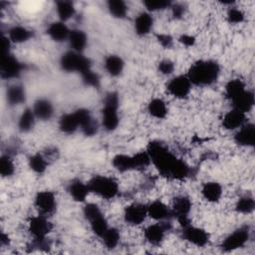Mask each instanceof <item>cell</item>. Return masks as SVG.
Listing matches in <instances>:
<instances>
[{"label": "cell", "mask_w": 255, "mask_h": 255, "mask_svg": "<svg viewBox=\"0 0 255 255\" xmlns=\"http://www.w3.org/2000/svg\"><path fill=\"white\" fill-rule=\"evenodd\" d=\"M146 151L159 174L170 179L182 180L192 173V168L182 159L173 154L168 147L159 140L148 143Z\"/></svg>", "instance_id": "6da1fadb"}, {"label": "cell", "mask_w": 255, "mask_h": 255, "mask_svg": "<svg viewBox=\"0 0 255 255\" xmlns=\"http://www.w3.org/2000/svg\"><path fill=\"white\" fill-rule=\"evenodd\" d=\"M220 74L219 64L213 60H199L193 63L187 73L191 85L205 87L215 83Z\"/></svg>", "instance_id": "7a4b0ae2"}, {"label": "cell", "mask_w": 255, "mask_h": 255, "mask_svg": "<svg viewBox=\"0 0 255 255\" xmlns=\"http://www.w3.org/2000/svg\"><path fill=\"white\" fill-rule=\"evenodd\" d=\"M150 162L151 160L146 150L136 152L135 154L132 155L117 154L112 159L113 166L121 172L132 169H142L147 167L150 164Z\"/></svg>", "instance_id": "3957f363"}, {"label": "cell", "mask_w": 255, "mask_h": 255, "mask_svg": "<svg viewBox=\"0 0 255 255\" xmlns=\"http://www.w3.org/2000/svg\"><path fill=\"white\" fill-rule=\"evenodd\" d=\"M119 96L116 92L107 94L102 110V125L107 131L115 130L120 124Z\"/></svg>", "instance_id": "277c9868"}, {"label": "cell", "mask_w": 255, "mask_h": 255, "mask_svg": "<svg viewBox=\"0 0 255 255\" xmlns=\"http://www.w3.org/2000/svg\"><path fill=\"white\" fill-rule=\"evenodd\" d=\"M88 185L91 192L105 199L115 198L120 191L117 180L106 175H95L89 180Z\"/></svg>", "instance_id": "5b68a950"}, {"label": "cell", "mask_w": 255, "mask_h": 255, "mask_svg": "<svg viewBox=\"0 0 255 255\" xmlns=\"http://www.w3.org/2000/svg\"><path fill=\"white\" fill-rule=\"evenodd\" d=\"M61 69L68 73L83 74L91 68V61L81 53L75 51H68L60 58Z\"/></svg>", "instance_id": "8992f818"}, {"label": "cell", "mask_w": 255, "mask_h": 255, "mask_svg": "<svg viewBox=\"0 0 255 255\" xmlns=\"http://www.w3.org/2000/svg\"><path fill=\"white\" fill-rule=\"evenodd\" d=\"M85 218L90 222L92 231L99 237H102L109 228L108 221L96 203H88L83 210Z\"/></svg>", "instance_id": "52a82bcc"}, {"label": "cell", "mask_w": 255, "mask_h": 255, "mask_svg": "<svg viewBox=\"0 0 255 255\" xmlns=\"http://www.w3.org/2000/svg\"><path fill=\"white\" fill-rule=\"evenodd\" d=\"M250 238L249 226L243 225L227 235L222 241L220 248L224 252H231L243 247Z\"/></svg>", "instance_id": "ba28073f"}, {"label": "cell", "mask_w": 255, "mask_h": 255, "mask_svg": "<svg viewBox=\"0 0 255 255\" xmlns=\"http://www.w3.org/2000/svg\"><path fill=\"white\" fill-rule=\"evenodd\" d=\"M191 200L189 199V197L185 195L176 196L173 200L171 207L172 216H174L177 219L181 227L190 224V219L188 215L191 211Z\"/></svg>", "instance_id": "9c48e42d"}, {"label": "cell", "mask_w": 255, "mask_h": 255, "mask_svg": "<svg viewBox=\"0 0 255 255\" xmlns=\"http://www.w3.org/2000/svg\"><path fill=\"white\" fill-rule=\"evenodd\" d=\"M166 90L176 99H185L191 91V83L187 76L179 75L168 81Z\"/></svg>", "instance_id": "30bf717a"}, {"label": "cell", "mask_w": 255, "mask_h": 255, "mask_svg": "<svg viewBox=\"0 0 255 255\" xmlns=\"http://www.w3.org/2000/svg\"><path fill=\"white\" fill-rule=\"evenodd\" d=\"M181 236L184 240L197 247H203L209 242V234L204 229L191 225V223L182 227Z\"/></svg>", "instance_id": "8fae6325"}, {"label": "cell", "mask_w": 255, "mask_h": 255, "mask_svg": "<svg viewBox=\"0 0 255 255\" xmlns=\"http://www.w3.org/2000/svg\"><path fill=\"white\" fill-rule=\"evenodd\" d=\"M24 69V65L12 54L4 55L1 64V77L5 80L15 79L19 77Z\"/></svg>", "instance_id": "7c38bea8"}, {"label": "cell", "mask_w": 255, "mask_h": 255, "mask_svg": "<svg viewBox=\"0 0 255 255\" xmlns=\"http://www.w3.org/2000/svg\"><path fill=\"white\" fill-rule=\"evenodd\" d=\"M147 216L146 205L138 202H133L126 206L124 210L125 221L129 225L141 224Z\"/></svg>", "instance_id": "4fadbf2b"}, {"label": "cell", "mask_w": 255, "mask_h": 255, "mask_svg": "<svg viewBox=\"0 0 255 255\" xmlns=\"http://www.w3.org/2000/svg\"><path fill=\"white\" fill-rule=\"evenodd\" d=\"M75 114L78 118L80 128L87 136H93L98 132L99 126L98 122L93 118L91 112L87 109L81 108L75 111Z\"/></svg>", "instance_id": "5bb4252c"}, {"label": "cell", "mask_w": 255, "mask_h": 255, "mask_svg": "<svg viewBox=\"0 0 255 255\" xmlns=\"http://www.w3.org/2000/svg\"><path fill=\"white\" fill-rule=\"evenodd\" d=\"M34 203L37 209L43 215H48L53 213L57 206L56 196L52 191H49V190L39 191L35 196Z\"/></svg>", "instance_id": "9a60e30c"}, {"label": "cell", "mask_w": 255, "mask_h": 255, "mask_svg": "<svg viewBox=\"0 0 255 255\" xmlns=\"http://www.w3.org/2000/svg\"><path fill=\"white\" fill-rule=\"evenodd\" d=\"M52 228V223L48 220L46 215L43 214L33 216L29 221V231L34 238L48 237Z\"/></svg>", "instance_id": "2e32d148"}, {"label": "cell", "mask_w": 255, "mask_h": 255, "mask_svg": "<svg viewBox=\"0 0 255 255\" xmlns=\"http://www.w3.org/2000/svg\"><path fill=\"white\" fill-rule=\"evenodd\" d=\"M170 225L169 223L166 222H161V223H155L148 225L144 231L143 235L145 240L151 244V245H159L165 235V232L169 230Z\"/></svg>", "instance_id": "e0dca14e"}, {"label": "cell", "mask_w": 255, "mask_h": 255, "mask_svg": "<svg viewBox=\"0 0 255 255\" xmlns=\"http://www.w3.org/2000/svg\"><path fill=\"white\" fill-rule=\"evenodd\" d=\"M234 140L241 146H253L255 143V126L251 123L243 125L235 133Z\"/></svg>", "instance_id": "ac0fdd59"}, {"label": "cell", "mask_w": 255, "mask_h": 255, "mask_svg": "<svg viewBox=\"0 0 255 255\" xmlns=\"http://www.w3.org/2000/svg\"><path fill=\"white\" fill-rule=\"evenodd\" d=\"M147 215L154 220L162 221L172 216L171 209L168 208L162 201L156 199L146 205Z\"/></svg>", "instance_id": "d6986e66"}, {"label": "cell", "mask_w": 255, "mask_h": 255, "mask_svg": "<svg viewBox=\"0 0 255 255\" xmlns=\"http://www.w3.org/2000/svg\"><path fill=\"white\" fill-rule=\"evenodd\" d=\"M246 116L244 113L239 112L235 109H232L231 111L227 112L222 119V126L224 128L233 130V129H238L241 128L244 123H245Z\"/></svg>", "instance_id": "ffe728a7"}, {"label": "cell", "mask_w": 255, "mask_h": 255, "mask_svg": "<svg viewBox=\"0 0 255 255\" xmlns=\"http://www.w3.org/2000/svg\"><path fill=\"white\" fill-rule=\"evenodd\" d=\"M68 192L75 201L84 202L91 191L88 183H85L80 179H75L69 184Z\"/></svg>", "instance_id": "44dd1931"}, {"label": "cell", "mask_w": 255, "mask_h": 255, "mask_svg": "<svg viewBox=\"0 0 255 255\" xmlns=\"http://www.w3.org/2000/svg\"><path fill=\"white\" fill-rule=\"evenodd\" d=\"M233 109L244 114L249 113L254 106V94L249 90H245L241 95L231 101Z\"/></svg>", "instance_id": "7402d4cb"}, {"label": "cell", "mask_w": 255, "mask_h": 255, "mask_svg": "<svg viewBox=\"0 0 255 255\" xmlns=\"http://www.w3.org/2000/svg\"><path fill=\"white\" fill-rule=\"evenodd\" d=\"M33 112L37 119L48 121L53 117L54 107L53 104L47 99H39L34 103Z\"/></svg>", "instance_id": "603a6c76"}, {"label": "cell", "mask_w": 255, "mask_h": 255, "mask_svg": "<svg viewBox=\"0 0 255 255\" xmlns=\"http://www.w3.org/2000/svg\"><path fill=\"white\" fill-rule=\"evenodd\" d=\"M222 186L216 181H208L203 183L201 187V194L208 202H217L222 196Z\"/></svg>", "instance_id": "cb8c5ba5"}, {"label": "cell", "mask_w": 255, "mask_h": 255, "mask_svg": "<svg viewBox=\"0 0 255 255\" xmlns=\"http://www.w3.org/2000/svg\"><path fill=\"white\" fill-rule=\"evenodd\" d=\"M153 25V18L149 12H140L134 20V30L138 36L147 35Z\"/></svg>", "instance_id": "d4e9b609"}, {"label": "cell", "mask_w": 255, "mask_h": 255, "mask_svg": "<svg viewBox=\"0 0 255 255\" xmlns=\"http://www.w3.org/2000/svg\"><path fill=\"white\" fill-rule=\"evenodd\" d=\"M70 32L71 31L68 26L62 21L51 23L47 29V33L50 38L56 42H63L68 40Z\"/></svg>", "instance_id": "484cf974"}, {"label": "cell", "mask_w": 255, "mask_h": 255, "mask_svg": "<svg viewBox=\"0 0 255 255\" xmlns=\"http://www.w3.org/2000/svg\"><path fill=\"white\" fill-rule=\"evenodd\" d=\"M68 42L70 47L72 48V51L81 53L87 47L88 38L84 31L80 29H74L70 32Z\"/></svg>", "instance_id": "4316f807"}, {"label": "cell", "mask_w": 255, "mask_h": 255, "mask_svg": "<svg viewBox=\"0 0 255 255\" xmlns=\"http://www.w3.org/2000/svg\"><path fill=\"white\" fill-rule=\"evenodd\" d=\"M125 68L124 60L117 55H110L105 60V69L112 77L120 76Z\"/></svg>", "instance_id": "83f0119b"}, {"label": "cell", "mask_w": 255, "mask_h": 255, "mask_svg": "<svg viewBox=\"0 0 255 255\" xmlns=\"http://www.w3.org/2000/svg\"><path fill=\"white\" fill-rule=\"evenodd\" d=\"M32 37H33V31L20 25L13 26L12 28H10L8 32V38L10 39V41L17 44L27 42Z\"/></svg>", "instance_id": "f1b7e54d"}, {"label": "cell", "mask_w": 255, "mask_h": 255, "mask_svg": "<svg viewBox=\"0 0 255 255\" xmlns=\"http://www.w3.org/2000/svg\"><path fill=\"white\" fill-rule=\"evenodd\" d=\"M59 128L65 133H73L80 128L79 121L75 112L63 115L59 120Z\"/></svg>", "instance_id": "f546056e"}, {"label": "cell", "mask_w": 255, "mask_h": 255, "mask_svg": "<svg viewBox=\"0 0 255 255\" xmlns=\"http://www.w3.org/2000/svg\"><path fill=\"white\" fill-rule=\"evenodd\" d=\"M7 102L11 106H16L26 101V91L21 85H13L8 88L6 92Z\"/></svg>", "instance_id": "4dcf8cb0"}, {"label": "cell", "mask_w": 255, "mask_h": 255, "mask_svg": "<svg viewBox=\"0 0 255 255\" xmlns=\"http://www.w3.org/2000/svg\"><path fill=\"white\" fill-rule=\"evenodd\" d=\"M147 112L153 118L161 120L164 119L167 115V107L163 100L159 98H154L148 103Z\"/></svg>", "instance_id": "1f68e13d"}, {"label": "cell", "mask_w": 255, "mask_h": 255, "mask_svg": "<svg viewBox=\"0 0 255 255\" xmlns=\"http://www.w3.org/2000/svg\"><path fill=\"white\" fill-rule=\"evenodd\" d=\"M246 90L244 82L240 79H232L225 86V96L228 100L232 101Z\"/></svg>", "instance_id": "d6a6232c"}, {"label": "cell", "mask_w": 255, "mask_h": 255, "mask_svg": "<svg viewBox=\"0 0 255 255\" xmlns=\"http://www.w3.org/2000/svg\"><path fill=\"white\" fill-rule=\"evenodd\" d=\"M35 119H36V116L32 109L24 110L18 121L19 129L22 132L30 131L35 126V122H36Z\"/></svg>", "instance_id": "836d02e7"}, {"label": "cell", "mask_w": 255, "mask_h": 255, "mask_svg": "<svg viewBox=\"0 0 255 255\" xmlns=\"http://www.w3.org/2000/svg\"><path fill=\"white\" fill-rule=\"evenodd\" d=\"M28 162L30 168L38 174L44 173L48 167V159L41 153H35L31 155L28 159Z\"/></svg>", "instance_id": "e575fe53"}, {"label": "cell", "mask_w": 255, "mask_h": 255, "mask_svg": "<svg viewBox=\"0 0 255 255\" xmlns=\"http://www.w3.org/2000/svg\"><path fill=\"white\" fill-rule=\"evenodd\" d=\"M56 10H57V14L60 18V21L65 22L67 20H69L70 18H72L75 14V6L71 1H58L57 2V6H56Z\"/></svg>", "instance_id": "d590c367"}, {"label": "cell", "mask_w": 255, "mask_h": 255, "mask_svg": "<svg viewBox=\"0 0 255 255\" xmlns=\"http://www.w3.org/2000/svg\"><path fill=\"white\" fill-rule=\"evenodd\" d=\"M101 238L103 239L104 245L108 249H115L120 243L121 234H120V231L117 228L109 227Z\"/></svg>", "instance_id": "8d00e7d4"}, {"label": "cell", "mask_w": 255, "mask_h": 255, "mask_svg": "<svg viewBox=\"0 0 255 255\" xmlns=\"http://www.w3.org/2000/svg\"><path fill=\"white\" fill-rule=\"evenodd\" d=\"M108 9L111 15L119 19L125 18L128 13V6L123 0H110L108 2Z\"/></svg>", "instance_id": "74e56055"}, {"label": "cell", "mask_w": 255, "mask_h": 255, "mask_svg": "<svg viewBox=\"0 0 255 255\" xmlns=\"http://www.w3.org/2000/svg\"><path fill=\"white\" fill-rule=\"evenodd\" d=\"M254 208H255L254 198L248 194L241 196L235 204V210L238 213H242V214H249L253 212Z\"/></svg>", "instance_id": "f35d334b"}, {"label": "cell", "mask_w": 255, "mask_h": 255, "mask_svg": "<svg viewBox=\"0 0 255 255\" xmlns=\"http://www.w3.org/2000/svg\"><path fill=\"white\" fill-rule=\"evenodd\" d=\"M15 171V165L10 154H3L0 159V173L4 177L13 175Z\"/></svg>", "instance_id": "ab89813d"}, {"label": "cell", "mask_w": 255, "mask_h": 255, "mask_svg": "<svg viewBox=\"0 0 255 255\" xmlns=\"http://www.w3.org/2000/svg\"><path fill=\"white\" fill-rule=\"evenodd\" d=\"M81 77H82L83 83L86 86L93 87V88H99L100 87V84H101L100 77L92 69H89L86 72H84L83 74H81Z\"/></svg>", "instance_id": "60d3db41"}, {"label": "cell", "mask_w": 255, "mask_h": 255, "mask_svg": "<svg viewBox=\"0 0 255 255\" xmlns=\"http://www.w3.org/2000/svg\"><path fill=\"white\" fill-rule=\"evenodd\" d=\"M143 5L149 12V11H158V10H164L166 8H170L172 3L168 0H145L143 1Z\"/></svg>", "instance_id": "b9f144b4"}, {"label": "cell", "mask_w": 255, "mask_h": 255, "mask_svg": "<svg viewBox=\"0 0 255 255\" xmlns=\"http://www.w3.org/2000/svg\"><path fill=\"white\" fill-rule=\"evenodd\" d=\"M226 17H227V21L229 23H232V24L242 23L245 19L244 13L240 9L235 8V7H232V8L228 9Z\"/></svg>", "instance_id": "7bdbcfd3"}, {"label": "cell", "mask_w": 255, "mask_h": 255, "mask_svg": "<svg viewBox=\"0 0 255 255\" xmlns=\"http://www.w3.org/2000/svg\"><path fill=\"white\" fill-rule=\"evenodd\" d=\"M158 71L163 75H170L174 71V64L168 59H164L158 64Z\"/></svg>", "instance_id": "ee69618b"}, {"label": "cell", "mask_w": 255, "mask_h": 255, "mask_svg": "<svg viewBox=\"0 0 255 255\" xmlns=\"http://www.w3.org/2000/svg\"><path fill=\"white\" fill-rule=\"evenodd\" d=\"M171 12H172V16L175 19H180L182 18V16L185 13V6L183 4L180 3H176V4H172L171 5Z\"/></svg>", "instance_id": "f6af8a7d"}, {"label": "cell", "mask_w": 255, "mask_h": 255, "mask_svg": "<svg viewBox=\"0 0 255 255\" xmlns=\"http://www.w3.org/2000/svg\"><path fill=\"white\" fill-rule=\"evenodd\" d=\"M156 39L158 41V43L164 47V48H170L172 46V42L173 39L170 35L167 34H157L156 35Z\"/></svg>", "instance_id": "bcb514c9"}, {"label": "cell", "mask_w": 255, "mask_h": 255, "mask_svg": "<svg viewBox=\"0 0 255 255\" xmlns=\"http://www.w3.org/2000/svg\"><path fill=\"white\" fill-rule=\"evenodd\" d=\"M178 41L181 43V44H183L184 46H186V47H192L194 44H195V38L193 37V36H191V35H189V34H182L180 37H179V39H178Z\"/></svg>", "instance_id": "7dc6e473"}, {"label": "cell", "mask_w": 255, "mask_h": 255, "mask_svg": "<svg viewBox=\"0 0 255 255\" xmlns=\"http://www.w3.org/2000/svg\"><path fill=\"white\" fill-rule=\"evenodd\" d=\"M0 242H1V245H8L10 243L9 236L7 234H5L4 232H2L1 236H0Z\"/></svg>", "instance_id": "c3c4849f"}]
</instances>
